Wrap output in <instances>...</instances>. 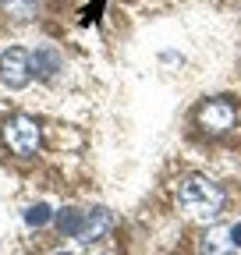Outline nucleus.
I'll return each instance as SVG.
<instances>
[{
	"label": "nucleus",
	"instance_id": "nucleus-1",
	"mask_svg": "<svg viewBox=\"0 0 241 255\" xmlns=\"http://www.w3.org/2000/svg\"><path fill=\"white\" fill-rule=\"evenodd\" d=\"M177 202L195 220H217L224 202H227V195H224V188L217 181H209L202 174H192V177H185L177 184Z\"/></svg>",
	"mask_w": 241,
	"mask_h": 255
},
{
	"label": "nucleus",
	"instance_id": "nucleus-2",
	"mask_svg": "<svg viewBox=\"0 0 241 255\" xmlns=\"http://www.w3.org/2000/svg\"><path fill=\"white\" fill-rule=\"evenodd\" d=\"M4 142L7 149H14L18 156H32L39 149V124L25 114H14L4 121Z\"/></svg>",
	"mask_w": 241,
	"mask_h": 255
},
{
	"label": "nucleus",
	"instance_id": "nucleus-3",
	"mask_svg": "<svg viewBox=\"0 0 241 255\" xmlns=\"http://www.w3.org/2000/svg\"><path fill=\"white\" fill-rule=\"evenodd\" d=\"M0 82H4L7 89H25L28 82H32V60H28L25 50L11 46L0 53Z\"/></svg>",
	"mask_w": 241,
	"mask_h": 255
},
{
	"label": "nucleus",
	"instance_id": "nucleus-4",
	"mask_svg": "<svg viewBox=\"0 0 241 255\" xmlns=\"http://www.w3.org/2000/svg\"><path fill=\"white\" fill-rule=\"evenodd\" d=\"M234 121H238V110H234V103H227V100H209V103L199 110V124H202V131H209V135L231 131Z\"/></svg>",
	"mask_w": 241,
	"mask_h": 255
},
{
	"label": "nucleus",
	"instance_id": "nucleus-5",
	"mask_svg": "<svg viewBox=\"0 0 241 255\" xmlns=\"http://www.w3.org/2000/svg\"><path fill=\"white\" fill-rule=\"evenodd\" d=\"M234 241H231V227L213 223L202 238H199V255H234Z\"/></svg>",
	"mask_w": 241,
	"mask_h": 255
},
{
	"label": "nucleus",
	"instance_id": "nucleus-6",
	"mask_svg": "<svg viewBox=\"0 0 241 255\" xmlns=\"http://www.w3.org/2000/svg\"><path fill=\"white\" fill-rule=\"evenodd\" d=\"M114 227V213L107 206H96L85 213V227H82V241H100L103 234H110Z\"/></svg>",
	"mask_w": 241,
	"mask_h": 255
},
{
	"label": "nucleus",
	"instance_id": "nucleus-7",
	"mask_svg": "<svg viewBox=\"0 0 241 255\" xmlns=\"http://www.w3.org/2000/svg\"><path fill=\"white\" fill-rule=\"evenodd\" d=\"M28 60H32V71H36L39 78H53V75L60 71V64H64V60H60V53H57L53 46H39Z\"/></svg>",
	"mask_w": 241,
	"mask_h": 255
},
{
	"label": "nucleus",
	"instance_id": "nucleus-8",
	"mask_svg": "<svg viewBox=\"0 0 241 255\" xmlns=\"http://www.w3.org/2000/svg\"><path fill=\"white\" fill-rule=\"evenodd\" d=\"M57 227H60V234H68V238H82L85 213H82V209H75V206L60 209V213H57Z\"/></svg>",
	"mask_w": 241,
	"mask_h": 255
},
{
	"label": "nucleus",
	"instance_id": "nucleus-9",
	"mask_svg": "<svg viewBox=\"0 0 241 255\" xmlns=\"http://www.w3.org/2000/svg\"><path fill=\"white\" fill-rule=\"evenodd\" d=\"M4 11L18 21H28V18H36L43 11V0H4Z\"/></svg>",
	"mask_w": 241,
	"mask_h": 255
},
{
	"label": "nucleus",
	"instance_id": "nucleus-10",
	"mask_svg": "<svg viewBox=\"0 0 241 255\" xmlns=\"http://www.w3.org/2000/svg\"><path fill=\"white\" fill-rule=\"evenodd\" d=\"M50 220H53V209L46 202H36V206L25 209V223H28V227H46Z\"/></svg>",
	"mask_w": 241,
	"mask_h": 255
},
{
	"label": "nucleus",
	"instance_id": "nucleus-11",
	"mask_svg": "<svg viewBox=\"0 0 241 255\" xmlns=\"http://www.w3.org/2000/svg\"><path fill=\"white\" fill-rule=\"evenodd\" d=\"M231 241H234V248H241V223H234V227H231Z\"/></svg>",
	"mask_w": 241,
	"mask_h": 255
},
{
	"label": "nucleus",
	"instance_id": "nucleus-12",
	"mask_svg": "<svg viewBox=\"0 0 241 255\" xmlns=\"http://www.w3.org/2000/svg\"><path fill=\"white\" fill-rule=\"evenodd\" d=\"M57 255H71V252H57Z\"/></svg>",
	"mask_w": 241,
	"mask_h": 255
}]
</instances>
